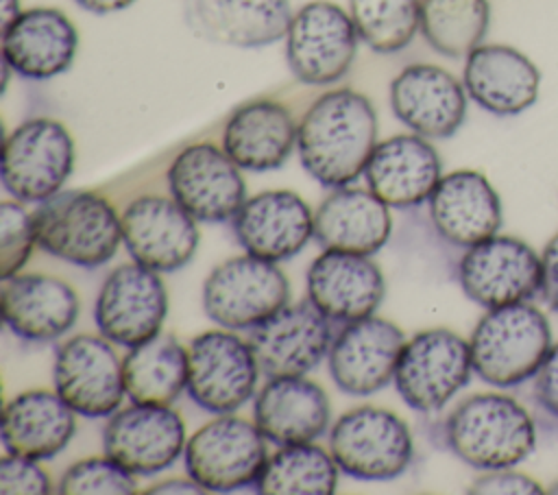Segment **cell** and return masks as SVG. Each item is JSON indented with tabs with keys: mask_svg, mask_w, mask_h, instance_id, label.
Wrapping results in <instances>:
<instances>
[{
	"mask_svg": "<svg viewBox=\"0 0 558 495\" xmlns=\"http://www.w3.org/2000/svg\"><path fill=\"white\" fill-rule=\"evenodd\" d=\"M135 0H74V4H78L81 9L96 13V15H107V13H116L122 11L126 7H131Z\"/></svg>",
	"mask_w": 558,
	"mask_h": 495,
	"instance_id": "ee69618b",
	"label": "cell"
},
{
	"mask_svg": "<svg viewBox=\"0 0 558 495\" xmlns=\"http://www.w3.org/2000/svg\"><path fill=\"white\" fill-rule=\"evenodd\" d=\"M253 421L275 445L314 443L329 430L331 403L305 375L268 377L253 397Z\"/></svg>",
	"mask_w": 558,
	"mask_h": 495,
	"instance_id": "83f0119b",
	"label": "cell"
},
{
	"mask_svg": "<svg viewBox=\"0 0 558 495\" xmlns=\"http://www.w3.org/2000/svg\"><path fill=\"white\" fill-rule=\"evenodd\" d=\"M299 124L290 109L270 98L248 100L231 111L222 129L225 153L246 172L281 168L296 146Z\"/></svg>",
	"mask_w": 558,
	"mask_h": 495,
	"instance_id": "f1b7e54d",
	"label": "cell"
},
{
	"mask_svg": "<svg viewBox=\"0 0 558 495\" xmlns=\"http://www.w3.org/2000/svg\"><path fill=\"white\" fill-rule=\"evenodd\" d=\"M76 432V412L57 390L17 393L2 410V447L9 454L46 460L61 454Z\"/></svg>",
	"mask_w": 558,
	"mask_h": 495,
	"instance_id": "1f68e13d",
	"label": "cell"
},
{
	"mask_svg": "<svg viewBox=\"0 0 558 495\" xmlns=\"http://www.w3.org/2000/svg\"><path fill=\"white\" fill-rule=\"evenodd\" d=\"M440 438L469 467L493 471L514 467L534 451L536 425L514 397L477 393L445 416Z\"/></svg>",
	"mask_w": 558,
	"mask_h": 495,
	"instance_id": "7a4b0ae2",
	"label": "cell"
},
{
	"mask_svg": "<svg viewBox=\"0 0 558 495\" xmlns=\"http://www.w3.org/2000/svg\"><path fill=\"white\" fill-rule=\"evenodd\" d=\"M547 316L530 301L490 307L469 338L473 373L497 388L532 379L551 349Z\"/></svg>",
	"mask_w": 558,
	"mask_h": 495,
	"instance_id": "277c9868",
	"label": "cell"
},
{
	"mask_svg": "<svg viewBox=\"0 0 558 495\" xmlns=\"http://www.w3.org/2000/svg\"><path fill=\"white\" fill-rule=\"evenodd\" d=\"M462 83L469 98L493 116L530 109L541 89L536 63L508 44H480L464 57Z\"/></svg>",
	"mask_w": 558,
	"mask_h": 495,
	"instance_id": "484cf974",
	"label": "cell"
},
{
	"mask_svg": "<svg viewBox=\"0 0 558 495\" xmlns=\"http://www.w3.org/2000/svg\"><path fill=\"white\" fill-rule=\"evenodd\" d=\"M340 467L329 449L314 443L279 445L253 486L262 495H331L338 488Z\"/></svg>",
	"mask_w": 558,
	"mask_h": 495,
	"instance_id": "836d02e7",
	"label": "cell"
},
{
	"mask_svg": "<svg viewBox=\"0 0 558 495\" xmlns=\"http://www.w3.org/2000/svg\"><path fill=\"white\" fill-rule=\"evenodd\" d=\"M144 493L153 495V493H207L198 482H194L190 475L187 480H181V478H172V480H163V482H157L153 486H148Z\"/></svg>",
	"mask_w": 558,
	"mask_h": 495,
	"instance_id": "7bdbcfd3",
	"label": "cell"
},
{
	"mask_svg": "<svg viewBox=\"0 0 558 495\" xmlns=\"http://www.w3.org/2000/svg\"><path fill=\"white\" fill-rule=\"evenodd\" d=\"M0 9H2V26H7L11 20H15L22 13L20 0H2Z\"/></svg>",
	"mask_w": 558,
	"mask_h": 495,
	"instance_id": "f6af8a7d",
	"label": "cell"
},
{
	"mask_svg": "<svg viewBox=\"0 0 558 495\" xmlns=\"http://www.w3.org/2000/svg\"><path fill=\"white\" fill-rule=\"evenodd\" d=\"M159 275L137 262H124L105 277L94 303V321L105 338L133 349L161 334L168 290Z\"/></svg>",
	"mask_w": 558,
	"mask_h": 495,
	"instance_id": "5bb4252c",
	"label": "cell"
},
{
	"mask_svg": "<svg viewBox=\"0 0 558 495\" xmlns=\"http://www.w3.org/2000/svg\"><path fill=\"white\" fill-rule=\"evenodd\" d=\"M390 233V207L364 188H333L314 212V240L323 251L375 255Z\"/></svg>",
	"mask_w": 558,
	"mask_h": 495,
	"instance_id": "f546056e",
	"label": "cell"
},
{
	"mask_svg": "<svg viewBox=\"0 0 558 495\" xmlns=\"http://www.w3.org/2000/svg\"><path fill=\"white\" fill-rule=\"evenodd\" d=\"M166 181L170 196L198 222H227L248 198L242 168L211 142L179 150L168 166Z\"/></svg>",
	"mask_w": 558,
	"mask_h": 495,
	"instance_id": "9a60e30c",
	"label": "cell"
},
{
	"mask_svg": "<svg viewBox=\"0 0 558 495\" xmlns=\"http://www.w3.org/2000/svg\"><path fill=\"white\" fill-rule=\"evenodd\" d=\"M351 13L329 0H312L294 11L286 33V61L296 81L331 85L340 81L357 52Z\"/></svg>",
	"mask_w": 558,
	"mask_h": 495,
	"instance_id": "8fae6325",
	"label": "cell"
},
{
	"mask_svg": "<svg viewBox=\"0 0 558 495\" xmlns=\"http://www.w3.org/2000/svg\"><path fill=\"white\" fill-rule=\"evenodd\" d=\"M74 140L54 118L20 122L2 144V188L17 201L39 205L61 192L74 170Z\"/></svg>",
	"mask_w": 558,
	"mask_h": 495,
	"instance_id": "52a82bcc",
	"label": "cell"
},
{
	"mask_svg": "<svg viewBox=\"0 0 558 495\" xmlns=\"http://www.w3.org/2000/svg\"><path fill=\"white\" fill-rule=\"evenodd\" d=\"M331 340V321L310 299L288 303L248 329V342L266 377L310 373L327 358Z\"/></svg>",
	"mask_w": 558,
	"mask_h": 495,
	"instance_id": "d6986e66",
	"label": "cell"
},
{
	"mask_svg": "<svg viewBox=\"0 0 558 495\" xmlns=\"http://www.w3.org/2000/svg\"><path fill=\"white\" fill-rule=\"evenodd\" d=\"M198 220L172 196L144 194L122 212V244L133 262L157 273H174L198 249Z\"/></svg>",
	"mask_w": 558,
	"mask_h": 495,
	"instance_id": "ac0fdd59",
	"label": "cell"
},
{
	"mask_svg": "<svg viewBox=\"0 0 558 495\" xmlns=\"http://www.w3.org/2000/svg\"><path fill=\"white\" fill-rule=\"evenodd\" d=\"M37 244L35 218L22 201L0 203V277L11 279L22 273Z\"/></svg>",
	"mask_w": 558,
	"mask_h": 495,
	"instance_id": "74e56055",
	"label": "cell"
},
{
	"mask_svg": "<svg viewBox=\"0 0 558 495\" xmlns=\"http://www.w3.org/2000/svg\"><path fill=\"white\" fill-rule=\"evenodd\" d=\"M471 375L469 340L447 327H432L405 340L392 384L408 408L434 414L469 384Z\"/></svg>",
	"mask_w": 558,
	"mask_h": 495,
	"instance_id": "9c48e42d",
	"label": "cell"
},
{
	"mask_svg": "<svg viewBox=\"0 0 558 495\" xmlns=\"http://www.w3.org/2000/svg\"><path fill=\"white\" fill-rule=\"evenodd\" d=\"M375 146V107L355 89L338 87L325 92L299 120V161L323 188L333 190L357 181Z\"/></svg>",
	"mask_w": 558,
	"mask_h": 495,
	"instance_id": "6da1fadb",
	"label": "cell"
},
{
	"mask_svg": "<svg viewBox=\"0 0 558 495\" xmlns=\"http://www.w3.org/2000/svg\"><path fill=\"white\" fill-rule=\"evenodd\" d=\"M466 493H473V495H497V493L499 495H541L543 486L534 478L508 467V469L484 471V475L473 480V484L466 488Z\"/></svg>",
	"mask_w": 558,
	"mask_h": 495,
	"instance_id": "60d3db41",
	"label": "cell"
},
{
	"mask_svg": "<svg viewBox=\"0 0 558 495\" xmlns=\"http://www.w3.org/2000/svg\"><path fill=\"white\" fill-rule=\"evenodd\" d=\"M384 294V273L371 255L323 251L307 268V299L331 323L375 314Z\"/></svg>",
	"mask_w": 558,
	"mask_h": 495,
	"instance_id": "d4e9b609",
	"label": "cell"
},
{
	"mask_svg": "<svg viewBox=\"0 0 558 495\" xmlns=\"http://www.w3.org/2000/svg\"><path fill=\"white\" fill-rule=\"evenodd\" d=\"M290 0H190V28L218 44L264 48L286 37L292 22Z\"/></svg>",
	"mask_w": 558,
	"mask_h": 495,
	"instance_id": "4dcf8cb0",
	"label": "cell"
},
{
	"mask_svg": "<svg viewBox=\"0 0 558 495\" xmlns=\"http://www.w3.org/2000/svg\"><path fill=\"white\" fill-rule=\"evenodd\" d=\"M76 50L78 31L54 7L26 9L2 26V59L15 74L31 81H48L68 72Z\"/></svg>",
	"mask_w": 558,
	"mask_h": 495,
	"instance_id": "cb8c5ba5",
	"label": "cell"
},
{
	"mask_svg": "<svg viewBox=\"0 0 558 495\" xmlns=\"http://www.w3.org/2000/svg\"><path fill=\"white\" fill-rule=\"evenodd\" d=\"M52 386L85 419H107L126 399L122 360L100 331L70 336L57 347Z\"/></svg>",
	"mask_w": 558,
	"mask_h": 495,
	"instance_id": "7c38bea8",
	"label": "cell"
},
{
	"mask_svg": "<svg viewBox=\"0 0 558 495\" xmlns=\"http://www.w3.org/2000/svg\"><path fill=\"white\" fill-rule=\"evenodd\" d=\"M244 253L286 262L314 238V214L292 190H264L248 196L229 220Z\"/></svg>",
	"mask_w": 558,
	"mask_h": 495,
	"instance_id": "44dd1931",
	"label": "cell"
},
{
	"mask_svg": "<svg viewBox=\"0 0 558 495\" xmlns=\"http://www.w3.org/2000/svg\"><path fill=\"white\" fill-rule=\"evenodd\" d=\"M185 423L170 406L118 408L102 427V449L133 475L170 469L185 451Z\"/></svg>",
	"mask_w": 558,
	"mask_h": 495,
	"instance_id": "2e32d148",
	"label": "cell"
},
{
	"mask_svg": "<svg viewBox=\"0 0 558 495\" xmlns=\"http://www.w3.org/2000/svg\"><path fill=\"white\" fill-rule=\"evenodd\" d=\"M456 277L462 292L486 310L525 303L541 290V255L521 238L495 233L464 249Z\"/></svg>",
	"mask_w": 558,
	"mask_h": 495,
	"instance_id": "4fadbf2b",
	"label": "cell"
},
{
	"mask_svg": "<svg viewBox=\"0 0 558 495\" xmlns=\"http://www.w3.org/2000/svg\"><path fill=\"white\" fill-rule=\"evenodd\" d=\"M268 456L266 436L255 421L229 412L192 432L183 462L187 475L207 493H233L257 484Z\"/></svg>",
	"mask_w": 558,
	"mask_h": 495,
	"instance_id": "8992f818",
	"label": "cell"
},
{
	"mask_svg": "<svg viewBox=\"0 0 558 495\" xmlns=\"http://www.w3.org/2000/svg\"><path fill=\"white\" fill-rule=\"evenodd\" d=\"M541 299L558 314V233L545 244L541 253Z\"/></svg>",
	"mask_w": 558,
	"mask_h": 495,
	"instance_id": "b9f144b4",
	"label": "cell"
},
{
	"mask_svg": "<svg viewBox=\"0 0 558 495\" xmlns=\"http://www.w3.org/2000/svg\"><path fill=\"white\" fill-rule=\"evenodd\" d=\"M290 303V281L277 262L233 255L205 277L203 310L216 325L248 331Z\"/></svg>",
	"mask_w": 558,
	"mask_h": 495,
	"instance_id": "ba28073f",
	"label": "cell"
},
{
	"mask_svg": "<svg viewBox=\"0 0 558 495\" xmlns=\"http://www.w3.org/2000/svg\"><path fill=\"white\" fill-rule=\"evenodd\" d=\"M259 364L248 338L207 329L187 345V397L209 414H229L255 397Z\"/></svg>",
	"mask_w": 558,
	"mask_h": 495,
	"instance_id": "30bf717a",
	"label": "cell"
},
{
	"mask_svg": "<svg viewBox=\"0 0 558 495\" xmlns=\"http://www.w3.org/2000/svg\"><path fill=\"white\" fill-rule=\"evenodd\" d=\"M122 369L129 401L172 406L187 388V347L172 334H157L129 349Z\"/></svg>",
	"mask_w": 558,
	"mask_h": 495,
	"instance_id": "d6a6232c",
	"label": "cell"
},
{
	"mask_svg": "<svg viewBox=\"0 0 558 495\" xmlns=\"http://www.w3.org/2000/svg\"><path fill=\"white\" fill-rule=\"evenodd\" d=\"M436 233L460 249H469L501 227V198L477 170H453L440 177L427 198Z\"/></svg>",
	"mask_w": 558,
	"mask_h": 495,
	"instance_id": "4316f807",
	"label": "cell"
},
{
	"mask_svg": "<svg viewBox=\"0 0 558 495\" xmlns=\"http://www.w3.org/2000/svg\"><path fill=\"white\" fill-rule=\"evenodd\" d=\"M421 35L442 57L462 59L488 33V0H418Z\"/></svg>",
	"mask_w": 558,
	"mask_h": 495,
	"instance_id": "e575fe53",
	"label": "cell"
},
{
	"mask_svg": "<svg viewBox=\"0 0 558 495\" xmlns=\"http://www.w3.org/2000/svg\"><path fill=\"white\" fill-rule=\"evenodd\" d=\"M464 83L434 63H410L390 83V107L401 124L427 140L451 137L466 118Z\"/></svg>",
	"mask_w": 558,
	"mask_h": 495,
	"instance_id": "ffe728a7",
	"label": "cell"
},
{
	"mask_svg": "<svg viewBox=\"0 0 558 495\" xmlns=\"http://www.w3.org/2000/svg\"><path fill=\"white\" fill-rule=\"evenodd\" d=\"M0 310L15 338L48 345L74 327L81 301L76 290L54 275L17 273L2 283Z\"/></svg>",
	"mask_w": 558,
	"mask_h": 495,
	"instance_id": "7402d4cb",
	"label": "cell"
},
{
	"mask_svg": "<svg viewBox=\"0 0 558 495\" xmlns=\"http://www.w3.org/2000/svg\"><path fill=\"white\" fill-rule=\"evenodd\" d=\"M54 491L57 486L52 484L48 471L39 464V460L4 451V456L0 458V493L48 495Z\"/></svg>",
	"mask_w": 558,
	"mask_h": 495,
	"instance_id": "f35d334b",
	"label": "cell"
},
{
	"mask_svg": "<svg viewBox=\"0 0 558 495\" xmlns=\"http://www.w3.org/2000/svg\"><path fill=\"white\" fill-rule=\"evenodd\" d=\"M329 451L344 475L362 482H386L408 471L414 440L397 412L357 406L333 421Z\"/></svg>",
	"mask_w": 558,
	"mask_h": 495,
	"instance_id": "5b68a950",
	"label": "cell"
},
{
	"mask_svg": "<svg viewBox=\"0 0 558 495\" xmlns=\"http://www.w3.org/2000/svg\"><path fill=\"white\" fill-rule=\"evenodd\" d=\"M360 39L379 55L403 50L421 26L418 0H349Z\"/></svg>",
	"mask_w": 558,
	"mask_h": 495,
	"instance_id": "d590c367",
	"label": "cell"
},
{
	"mask_svg": "<svg viewBox=\"0 0 558 495\" xmlns=\"http://www.w3.org/2000/svg\"><path fill=\"white\" fill-rule=\"evenodd\" d=\"M37 246L81 266H105L122 244V216L109 198L89 190H61L33 212Z\"/></svg>",
	"mask_w": 558,
	"mask_h": 495,
	"instance_id": "3957f363",
	"label": "cell"
},
{
	"mask_svg": "<svg viewBox=\"0 0 558 495\" xmlns=\"http://www.w3.org/2000/svg\"><path fill=\"white\" fill-rule=\"evenodd\" d=\"M532 401L545 423H558V342L532 375Z\"/></svg>",
	"mask_w": 558,
	"mask_h": 495,
	"instance_id": "ab89813d",
	"label": "cell"
},
{
	"mask_svg": "<svg viewBox=\"0 0 558 495\" xmlns=\"http://www.w3.org/2000/svg\"><path fill=\"white\" fill-rule=\"evenodd\" d=\"M440 177L438 150L418 133H399L377 142L364 170L368 190L395 209L427 203Z\"/></svg>",
	"mask_w": 558,
	"mask_h": 495,
	"instance_id": "603a6c76",
	"label": "cell"
},
{
	"mask_svg": "<svg viewBox=\"0 0 558 495\" xmlns=\"http://www.w3.org/2000/svg\"><path fill=\"white\" fill-rule=\"evenodd\" d=\"M61 495H133L137 493L135 475L111 456H89L70 464L59 484Z\"/></svg>",
	"mask_w": 558,
	"mask_h": 495,
	"instance_id": "8d00e7d4",
	"label": "cell"
},
{
	"mask_svg": "<svg viewBox=\"0 0 558 495\" xmlns=\"http://www.w3.org/2000/svg\"><path fill=\"white\" fill-rule=\"evenodd\" d=\"M405 336L381 316L342 323L333 336L327 369L333 384L349 397H368L395 379Z\"/></svg>",
	"mask_w": 558,
	"mask_h": 495,
	"instance_id": "e0dca14e",
	"label": "cell"
}]
</instances>
